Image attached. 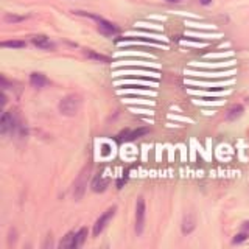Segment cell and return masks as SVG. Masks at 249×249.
Here are the masks:
<instances>
[{
    "label": "cell",
    "instance_id": "cell-1",
    "mask_svg": "<svg viewBox=\"0 0 249 249\" xmlns=\"http://www.w3.org/2000/svg\"><path fill=\"white\" fill-rule=\"evenodd\" d=\"M80 107H81V98L78 95H73V93L64 97L58 105L59 112L66 117H75L78 111H80Z\"/></svg>",
    "mask_w": 249,
    "mask_h": 249
},
{
    "label": "cell",
    "instance_id": "cell-2",
    "mask_svg": "<svg viewBox=\"0 0 249 249\" xmlns=\"http://www.w3.org/2000/svg\"><path fill=\"white\" fill-rule=\"evenodd\" d=\"M16 128H18V119H16L14 112L13 111L3 112L2 119H0V132H2L3 136H8Z\"/></svg>",
    "mask_w": 249,
    "mask_h": 249
},
{
    "label": "cell",
    "instance_id": "cell-3",
    "mask_svg": "<svg viewBox=\"0 0 249 249\" xmlns=\"http://www.w3.org/2000/svg\"><path fill=\"white\" fill-rule=\"evenodd\" d=\"M86 16H89L90 19H93V20L98 23V31H100L101 35H105V36H114V35L119 33V28H117L112 22H109V20H106L103 18H98V16H95V14H88V13H86Z\"/></svg>",
    "mask_w": 249,
    "mask_h": 249
},
{
    "label": "cell",
    "instance_id": "cell-4",
    "mask_svg": "<svg viewBox=\"0 0 249 249\" xmlns=\"http://www.w3.org/2000/svg\"><path fill=\"white\" fill-rule=\"evenodd\" d=\"M115 210H117V207H115V206H114V207H109L105 213H101V215H100V218L95 221V224H93V231H92L93 237H98L100 233L105 231L106 224H107V223H109V220H111V218L114 216Z\"/></svg>",
    "mask_w": 249,
    "mask_h": 249
},
{
    "label": "cell",
    "instance_id": "cell-5",
    "mask_svg": "<svg viewBox=\"0 0 249 249\" xmlns=\"http://www.w3.org/2000/svg\"><path fill=\"white\" fill-rule=\"evenodd\" d=\"M145 215H146V209H145V199L140 196L137 199L136 204V233L140 235L143 232L145 228Z\"/></svg>",
    "mask_w": 249,
    "mask_h": 249
},
{
    "label": "cell",
    "instance_id": "cell-6",
    "mask_svg": "<svg viewBox=\"0 0 249 249\" xmlns=\"http://www.w3.org/2000/svg\"><path fill=\"white\" fill-rule=\"evenodd\" d=\"M88 178H89V168L86 167L83 171H81V175L78 176V179L75 181V190H73V196L76 199H80L83 196V193H84V189L88 187Z\"/></svg>",
    "mask_w": 249,
    "mask_h": 249
},
{
    "label": "cell",
    "instance_id": "cell-7",
    "mask_svg": "<svg viewBox=\"0 0 249 249\" xmlns=\"http://www.w3.org/2000/svg\"><path fill=\"white\" fill-rule=\"evenodd\" d=\"M30 84H31V88H35V89H44L45 86L49 84V80H47V76L44 73L35 72L30 75Z\"/></svg>",
    "mask_w": 249,
    "mask_h": 249
},
{
    "label": "cell",
    "instance_id": "cell-8",
    "mask_svg": "<svg viewBox=\"0 0 249 249\" xmlns=\"http://www.w3.org/2000/svg\"><path fill=\"white\" fill-rule=\"evenodd\" d=\"M31 42H33L37 47V49H41V50H52V49H54L53 42L47 36H44V35L33 36V37H31Z\"/></svg>",
    "mask_w": 249,
    "mask_h": 249
},
{
    "label": "cell",
    "instance_id": "cell-9",
    "mask_svg": "<svg viewBox=\"0 0 249 249\" xmlns=\"http://www.w3.org/2000/svg\"><path fill=\"white\" fill-rule=\"evenodd\" d=\"M195 228H196V218H195L193 213H187L182 221V233L184 235H189V233L195 231Z\"/></svg>",
    "mask_w": 249,
    "mask_h": 249
},
{
    "label": "cell",
    "instance_id": "cell-10",
    "mask_svg": "<svg viewBox=\"0 0 249 249\" xmlns=\"http://www.w3.org/2000/svg\"><path fill=\"white\" fill-rule=\"evenodd\" d=\"M59 248L62 249H73L76 248V232H69L67 235L61 240V243H59Z\"/></svg>",
    "mask_w": 249,
    "mask_h": 249
},
{
    "label": "cell",
    "instance_id": "cell-11",
    "mask_svg": "<svg viewBox=\"0 0 249 249\" xmlns=\"http://www.w3.org/2000/svg\"><path fill=\"white\" fill-rule=\"evenodd\" d=\"M243 112H245L243 106H241V105H233L228 111V114H226V120H229V122L237 120V119H240L241 115H243Z\"/></svg>",
    "mask_w": 249,
    "mask_h": 249
},
{
    "label": "cell",
    "instance_id": "cell-12",
    "mask_svg": "<svg viewBox=\"0 0 249 249\" xmlns=\"http://www.w3.org/2000/svg\"><path fill=\"white\" fill-rule=\"evenodd\" d=\"M109 181L107 179H105L103 176H97L95 179H93V182H92V190L93 192H105L106 190V187H107Z\"/></svg>",
    "mask_w": 249,
    "mask_h": 249
},
{
    "label": "cell",
    "instance_id": "cell-13",
    "mask_svg": "<svg viewBox=\"0 0 249 249\" xmlns=\"http://www.w3.org/2000/svg\"><path fill=\"white\" fill-rule=\"evenodd\" d=\"M84 54L88 58L93 59V61H100V62H105V64H109V62H112L111 58H107L105 56V54H101V53H97V52H93V50H84Z\"/></svg>",
    "mask_w": 249,
    "mask_h": 249
},
{
    "label": "cell",
    "instance_id": "cell-14",
    "mask_svg": "<svg viewBox=\"0 0 249 249\" xmlns=\"http://www.w3.org/2000/svg\"><path fill=\"white\" fill-rule=\"evenodd\" d=\"M25 45V41H3L0 44L2 49H23Z\"/></svg>",
    "mask_w": 249,
    "mask_h": 249
},
{
    "label": "cell",
    "instance_id": "cell-15",
    "mask_svg": "<svg viewBox=\"0 0 249 249\" xmlns=\"http://www.w3.org/2000/svg\"><path fill=\"white\" fill-rule=\"evenodd\" d=\"M28 18V16H18V14H11V13H6L5 14V18H3V20L5 22H8V23H19V22H22V20H25Z\"/></svg>",
    "mask_w": 249,
    "mask_h": 249
},
{
    "label": "cell",
    "instance_id": "cell-16",
    "mask_svg": "<svg viewBox=\"0 0 249 249\" xmlns=\"http://www.w3.org/2000/svg\"><path fill=\"white\" fill-rule=\"evenodd\" d=\"M148 132H150V128H140V129H136V131L129 132L126 139L128 140H136L137 137H142V136L148 134Z\"/></svg>",
    "mask_w": 249,
    "mask_h": 249
},
{
    "label": "cell",
    "instance_id": "cell-17",
    "mask_svg": "<svg viewBox=\"0 0 249 249\" xmlns=\"http://www.w3.org/2000/svg\"><path fill=\"white\" fill-rule=\"evenodd\" d=\"M86 237H88V229H86V228H81L80 231L76 232V248H80V246L84 243Z\"/></svg>",
    "mask_w": 249,
    "mask_h": 249
},
{
    "label": "cell",
    "instance_id": "cell-18",
    "mask_svg": "<svg viewBox=\"0 0 249 249\" xmlns=\"http://www.w3.org/2000/svg\"><path fill=\"white\" fill-rule=\"evenodd\" d=\"M248 238H249V232L248 231H243V232L237 233V235L232 238V243L233 245H240V243H243V241H246Z\"/></svg>",
    "mask_w": 249,
    "mask_h": 249
},
{
    "label": "cell",
    "instance_id": "cell-19",
    "mask_svg": "<svg viewBox=\"0 0 249 249\" xmlns=\"http://www.w3.org/2000/svg\"><path fill=\"white\" fill-rule=\"evenodd\" d=\"M109 153H111V146H109V145H103V153H101V154L107 156Z\"/></svg>",
    "mask_w": 249,
    "mask_h": 249
},
{
    "label": "cell",
    "instance_id": "cell-20",
    "mask_svg": "<svg viewBox=\"0 0 249 249\" xmlns=\"http://www.w3.org/2000/svg\"><path fill=\"white\" fill-rule=\"evenodd\" d=\"M241 229H243V231H248V232H249V221H245L243 224H241Z\"/></svg>",
    "mask_w": 249,
    "mask_h": 249
},
{
    "label": "cell",
    "instance_id": "cell-21",
    "mask_svg": "<svg viewBox=\"0 0 249 249\" xmlns=\"http://www.w3.org/2000/svg\"><path fill=\"white\" fill-rule=\"evenodd\" d=\"M199 3L201 5H210L212 3V0H199Z\"/></svg>",
    "mask_w": 249,
    "mask_h": 249
},
{
    "label": "cell",
    "instance_id": "cell-22",
    "mask_svg": "<svg viewBox=\"0 0 249 249\" xmlns=\"http://www.w3.org/2000/svg\"><path fill=\"white\" fill-rule=\"evenodd\" d=\"M167 2H170V3H179V2H182V0H167Z\"/></svg>",
    "mask_w": 249,
    "mask_h": 249
}]
</instances>
